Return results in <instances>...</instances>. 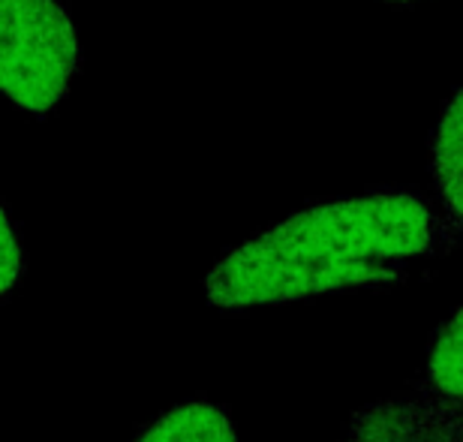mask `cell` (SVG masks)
<instances>
[{
    "label": "cell",
    "instance_id": "cell-4",
    "mask_svg": "<svg viewBox=\"0 0 463 442\" xmlns=\"http://www.w3.org/2000/svg\"><path fill=\"white\" fill-rule=\"evenodd\" d=\"M136 442H238L229 416L214 403H184L154 421Z\"/></svg>",
    "mask_w": 463,
    "mask_h": 442
},
{
    "label": "cell",
    "instance_id": "cell-5",
    "mask_svg": "<svg viewBox=\"0 0 463 442\" xmlns=\"http://www.w3.org/2000/svg\"><path fill=\"white\" fill-rule=\"evenodd\" d=\"M463 115H460V94L451 97L433 139V178H437L439 196L446 202L451 229H460V190H463Z\"/></svg>",
    "mask_w": 463,
    "mask_h": 442
},
{
    "label": "cell",
    "instance_id": "cell-6",
    "mask_svg": "<svg viewBox=\"0 0 463 442\" xmlns=\"http://www.w3.org/2000/svg\"><path fill=\"white\" fill-rule=\"evenodd\" d=\"M428 371L433 394L442 400L460 403V313H455L449 325L439 331Z\"/></svg>",
    "mask_w": 463,
    "mask_h": 442
},
{
    "label": "cell",
    "instance_id": "cell-2",
    "mask_svg": "<svg viewBox=\"0 0 463 442\" xmlns=\"http://www.w3.org/2000/svg\"><path fill=\"white\" fill-rule=\"evenodd\" d=\"M79 70V42L58 0H0V90L27 112H49Z\"/></svg>",
    "mask_w": 463,
    "mask_h": 442
},
{
    "label": "cell",
    "instance_id": "cell-3",
    "mask_svg": "<svg viewBox=\"0 0 463 442\" xmlns=\"http://www.w3.org/2000/svg\"><path fill=\"white\" fill-rule=\"evenodd\" d=\"M352 442H460V403L433 394L410 409L370 416L364 434Z\"/></svg>",
    "mask_w": 463,
    "mask_h": 442
},
{
    "label": "cell",
    "instance_id": "cell-1",
    "mask_svg": "<svg viewBox=\"0 0 463 442\" xmlns=\"http://www.w3.org/2000/svg\"><path fill=\"white\" fill-rule=\"evenodd\" d=\"M442 226L412 193H370L307 208L241 244L208 277L217 307L310 298L331 289L392 280L437 250Z\"/></svg>",
    "mask_w": 463,
    "mask_h": 442
},
{
    "label": "cell",
    "instance_id": "cell-7",
    "mask_svg": "<svg viewBox=\"0 0 463 442\" xmlns=\"http://www.w3.org/2000/svg\"><path fill=\"white\" fill-rule=\"evenodd\" d=\"M18 277H22V250H18V238L6 211L0 208V295L13 289Z\"/></svg>",
    "mask_w": 463,
    "mask_h": 442
}]
</instances>
